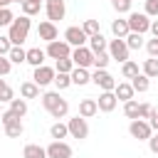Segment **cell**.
I'll return each mask as SVG.
<instances>
[{"label": "cell", "instance_id": "6da1fadb", "mask_svg": "<svg viewBox=\"0 0 158 158\" xmlns=\"http://www.w3.org/2000/svg\"><path fill=\"white\" fill-rule=\"evenodd\" d=\"M42 106L49 111V116L52 118H64L67 114H69V101L59 94V91H47V94H42Z\"/></svg>", "mask_w": 158, "mask_h": 158}, {"label": "cell", "instance_id": "7a4b0ae2", "mask_svg": "<svg viewBox=\"0 0 158 158\" xmlns=\"http://www.w3.org/2000/svg\"><path fill=\"white\" fill-rule=\"evenodd\" d=\"M30 27H32V20H30L27 15H20V17L12 20V25L7 27V37H10L12 47H22V42H25L27 35H30Z\"/></svg>", "mask_w": 158, "mask_h": 158}, {"label": "cell", "instance_id": "3957f363", "mask_svg": "<svg viewBox=\"0 0 158 158\" xmlns=\"http://www.w3.org/2000/svg\"><path fill=\"white\" fill-rule=\"evenodd\" d=\"M128 30L131 32H138V35H146L151 32V17L146 12H128Z\"/></svg>", "mask_w": 158, "mask_h": 158}, {"label": "cell", "instance_id": "277c9868", "mask_svg": "<svg viewBox=\"0 0 158 158\" xmlns=\"http://www.w3.org/2000/svg\"><path fill=\"white\" fill-rule=\"evenodd\" d=\"M109 54H111V59H116V62H128V54H131V49H128V44H126V40H118V37H114V40H109V49H106Z\"/></svg>", "mask_w": 158, "mask_h": 158}, {"label": "cell", "instance_id": "5b68a950", "mask_svg": "<svg viewBox=\"0 0 158 158\" xmlns=\"http://www.w3.org/2000/svg\"><path fill=\"white\" fill-rule=\"evenodd\" d=\"M67 126H69V136H72V138H77V141L89 138V123H86V118H81L79 114L72 116V118L67 121Z\"/></svg>", "mask_w": 158, "mask_h": 158}, {"label": "cell", "instance_id": "8992f818", "mask_svg": "<svg viewBox=\"0 0 158 158\" xmlns=\"http://www.w3.org/2000/svg\"><path fill=\"white\" fill-rule=\"evenodd\" d=\"M47 57H52L54 62L57 59H64V57H72V44L67 42V40H54V42H49L47 44Z\"/></svg>", "mask_w": 158, "mask_h": 158}, {"label": "cell", "instance_id": "52a82bcc", "mask_svg": "<svg viewBox=\"0 0 158 158\" xmlns=\"http://www.w3.org/2000/svg\"><path fill=\"white\" fill-rule=\"evenodd\" d=\"M128 133H131V138H136V141H148V138L153 136V128H151L148 121L136 118V121L128 123Z\"/></svg>", "mask_w": 158, "mask_h": 158}, {"label": "cell", "instance_id": "ba28073f", "mask_svg": "<svg viewBox=\"0 0 158 158\" xmlns=\"http://www.w3.org/2000/svg\"><path fill=\"white\" fill-rule=\"evenodd\" d=\"M72 62H74V67L89 69V67H94V52L89 47H74L72 49Z\"/></svg>", "mask_w": 158, "mask_h": 158}, {"label": "cell", "instance_id": "9c48e42d", "mask_svg": "<svg viewBox=\"0 0 158 158\" xmlns=\"http://www.w3.org/2000/svg\"><path fill=\"white\" fill-rule=\"evenodd\" d=\"M44 12H47L49 22H57V20H64L67 5H64V0H44Z\"/></svg>", "mask_w": 158, "mask_h": 158}, {"label": "cell", "instance_id": "30bf717a", "mask_svg": "<svg viewBox=\"0 0 158 158\" xmlns=\"http://www.w3.org/2000/svg\"><path fill=\"white\" fill-rule=\"evenodd\" d=\"M91 81H94L101 91H114V89H116V84H118V81H116L106 69H96V72L91 74Z\"/></svg>", "mask_w": 158, "mask_h": 158}, {"label": "cell", "instance_id": "8fae6325", "mask_svg": "<svg viewBox=\"0 0 158 158\" xmlns=\"http://www.w3.org/2000/svg\"><path fill=\"white\" fill-rule=\"evenodd\" d=\"M54 77H57V69H52V67L42 64V67H37V69H35L32 81H35L37 86H47V84H54Z\"/></svg>", "mask_w": 158, "mask_h": 158}, {"label": "cell", "instance_id": "7c38bea8", "mask_svg": "<svg viewBox=\"0 0 158 158\" xmlns=\"http://www.w3.org/2000/svg\"><path fill=\"white\" fill-rule=\"evenodd\" d=\"M64 40L72 47H86V42H89V37H86V32L81 27H67L64 30Z\"/></svg>", "mask_w": 158, "mask_h": 158}, {"label": "cell", "instance_id": "4fadbf2b", "mask_svg": "<svg viewBox=\"0 0 158 158\" xmlns=\"http://www.w3.org/2000/svg\"><path fill=\"white\" fill-rule=\"evenodd\" d=\"M47 158H72V146L64 141H52L47 146Z\"/></svg>", "mask_w": 158, "mask_h": 158}, {"label": "cell", "instance_id": "5bb4252c", "mask_svg": "<svg viewBox=\"0 0 158 158\" xmlns=\"http://www.w3.org/2000/svg\"><path fill=\"white\" fill-rule=\"evenodd\" d=\"M96 104H99V111L111 114V111L116 109L118 99H116V94H114V91H101V94H99V99H96Z\"/></svg>", "mask_w": 158, "mask_h": 158}, {"label": "cell", "instance_id": "9a60e30c", "mask_svg": "<svg viewBox=\"0 0 158 158\" xmlns=\"http://www.w3.org/2000/svg\"><path fill=\"white\" fill-rule=\"evenodd\" d=\"M37 35H40V40H44L47 44L49 42H54L57 40V25L54 22H49V20H44V22H40V27H37Z\"/></svg>", "mask_w": 158, "mask_h": 158}, {"label": "cell", "instance_id": "2e32d148", "mask_svg": "<svg viewBox=\"0 0 158 158\" xmlns=\"http://www.w3.org/2000/svg\"><path fill=\"white\" fill-rule=\"evenodd\" d=\"M96 114H99L96 99H81V101H79V116H81V118H91V116H96Z\"/></svg>", "mask_w": 158, "mask_h": 158}, {"label": "cell", "instance_id": "e0dca14e", "mask_svg": "<svg viewBox=\"0 0 158 158\" xmlns=\"http://www.w3.org/2000/svg\"><path fill=\"white\" fill-rule=\"evenodd\" d=\"M114 94H116V99H118V101H123V104H126V101H131V99H133V94H136V91H133L131 81H118V84H116V89H114Z\"/></svg>", "mask_w": 158, "mask_h": 158}, {"label": "cell", "instance_id": "ac0fdd59", "mask_svg": "<svg viewBox=\"0 0 158 158\" xmlns=\"http://www.w3.org/2000/svg\"><path fill=\"white\" fill-rule=\"evenodd\" d=\"M89 49L94 52V54H99V52H106L109 49V40L99 32V35H94V37H89Z\"/></svg>", "mask_w": 158, "mask_h": 158}, {"label": "cell", "instance_id": "d6986e66", "mask_svg": "<svg viewBox=\"0 0 158 158\" xmlns=\"http://www.w3.org/2000/svg\"><path fill=\"white\" fill-rule=\"evenodd\" d=\"M44 57H47V52H44V49H40V47H32V49H27V64H32L35 69L44 64Z\"/></svg>", "mask_w": 158, "mask_h": 158}, {"label": "cell", "instance_id": "ffe728a7", "mask_svg": "<svg viewBox=\"0 0 158 158\" xmlns=\"http://www.w3.org/2000/svg\"><path fill=\"white\" fill-rule=\"evenodd\" d=\"M111 32H114V37L126 40V37H128V32H131V30H128V20H121V17H118V20H114V22H111Z\"/></svg>", "mask_w": 158, "mask_h": 158}, {"label": "cell", "instance_id": "44dd1931", "mask_svg": "<svg viewBox=\"0 0 158 158\" xmlns=\"http://www.w3.org/2000/svg\"><path fill=\"white\" fill-rule=\"evenodd\" d=\"M20 96L27 101V99H37L40 96V86L35 84V81H22L20 84Z\"/></svg>", "mask_w": 158, "mask_h": 158}, {"label": "cell", "instance_id": "7402d4cb", "mask_svg": "<svg viewBox=\"0 0 158 158\" xmlns=\"http://www.w3.org/2000/svg\"><path fill=\"white\" fill-rule=\"evenodd\" d=\"M22 158H47V148L37 146V143H27L22 148Z\"/></svg>", "mask_w": 158, "mask_h": 158}, {"label": "cell", "instance_id": "603a6c76", "mask_svg": "<svg viewBox=\"0 0 158 158\" xmlns=\"http://www.w3.org/2000/svg\"><path fill=\"white\" fill-rule=\"evenodd\" d=\"M89 81H91V74H89V69L74 67V72H72V84H77V86H84V84H89Z\"/></svg>", "mask_w": 158, "mask_h": 158}, {"label": "cell", "instance_id": "cb8c5ba5", "mask_svg": "<svg viewBox=\"0 0 158 158\" xmlns=\"http://www.w3.org/2000/svg\"><path fill=\"white\" fill-rule=\"evenodd\" d=\"M49 136H52L54 141H62V138H67V136H69V126H67V123H62V121H54V123H52V128H49Z\"/></svg>", "mask_w": 158, "mask_h": 158}, {"label": "cell", "instance_id": "d4e9b609", "mask_svg": "<svg viewBox=\"0 0 158 158\" xmlns=\"http://www.w3.org/2000/svg\"><path fill=\"white\" fill-rule=\"evenodd\" d=\"M131 86H133V91L143 94V91H148V89H151V79H148L146 74H138V77H133V79H131Z\"/></svg>", "mask_w": 158, "mask_h": 158}, {"label": "cell", "instance_id": "484cf974", "mask_svg": "<svg viewBox=\"0 0 158 158\" xmlns=\"http://www.w3.org/2000/svg\"><path fill=\"white\" fill-rule=\"evenodd\" d=\"M141 74H146L148 79H156V77H158V59H156V57H148V59L143 62Z\"/></svg>", "mask_w": 158, "mask_h": 158}, {"label": "cell", "instance_id": "4316f807", "mask_svg": "<svg viewBox=\"0 0 158 158\" xmlns=\"http://www.w3.org/2000/svg\"><path fill=\"white\" fill-rule=\"evenodd\" d=\"M141 72H138V64L133 62V59H128V62H123L121 64V77L123 79H133V77H138Z\"/></svg>", "mask_w": 158, "mask_h": 158}, {"label": "cell", "instance_id": "83f0119b", "mask_svg": "<svg viewBox=\"0 0 158 158\" xmlns=\"http://www.w3.org/2000/svg\"><path fill=\"white\" fill-rule=\"evenodd\" d=\"M54 69H57V74H72V72H74V62H72V57L57 59V62H54Z\"/></svg>", "mask_w": 158, "mask_h": 158}, {"label": "cell", "instance_id": "f1b7e54d", "mask_svg": "<svg viewBox=\"0 0 158 158\" xmlns=\"http://www.w3.org/2000/svg\"><path fill=\"white\" fill-rule=\"evenodd\" d=\"M7 59H10L12 64H22V62H27V49H22V47H12L10 54H7Z\"/></svg>", "mask_w": 158, "mask_h": 158}, {"label": "cell", "instance_id": "f546056e", "mask_svg": "<svg viewBox=\"0 0 158 158\" xmlns=\"http://www.w3.org/2000/svg\"><path fill=\"white\" fill-rule=\"evenodd\" d=\"M10 111H12L15 116H20V118H22V116L27 114V101H25L22 96H20V99H12V101H10Z\"/></svg>", "mask_w": 158, "mask_h": 158}, {"label": "cell", "instance_id": "4dcf8cb0", "mask_svg": "<svg viewBox=\"0 0 158 158\" xmlns=\"http://www.w3.org/2000/svg\"><path fill=\"white\" fill-rule=\"evenodd\" d=\"M20 7H22V15H27V17H32V15H37V12H40V7H42V2H40V0H25V2L20 5Z\"/></svg>", "mask_w": 158, "mask_h": 158}, {"label": "cell", "instance_id": "1f68e13d", "mask_svg": "<svg viewBox=\"0 0 158 158\" xmlns=\"http://www.w3.org/2000/svg\"><path fill=\"white\" fill-rule=\"evenodd\" d=\"M138 106H141V104H138L136 99H131V101H126V104H123V114H126V118H131V121H136V118H138Z\"/></svg>", "mask_w": 158, "mask_h": 158}, {"label": "cell", "instance_id": "d6a6232c", "mask_svg": "<svg viewBox=\"0 0 158 158\" xmlns=\"http://www.w3.org/2000/svg\"><path fill=\"white\" fill-rule=\"evenodd\" d=\"M126 44H128V49H141V47H143V35H138V32H128Z\"/></svg>", "mask_w": 158, "mask_h": 158}, {"label": "cell", "instance_id": "836d02e7", "mask_svg": "<svg viewBox=\"0 0 158 158\" xmlns=\"http://www.w3.org/2000/svg\"><path fill=\"white\" fill-rule=\"evenodd\" d=\"M81 30L86 32V37H94V35H99V32H101V30H99V20H84Z\"/></svg>", "mask_w": 158, "mask_h": 158}, {"label": "cell", "instance_id": "e575fe53", "mask_svg": "<svg viewBox=\"0 0 158 158\" xmlns=\"http://www.w3.org/2000/svg\"><path fill=\"white\" fill-rule=\"evenodd\" d=\"M109 62H111V54H109V52H99V54H94V67H96V69H106Z\"/></svg>", "mask_w": 158, "mask_h": 158}, {"label": "cell", "instance_id": "d590c367", "mask_svg": "<svg viewBox=\"0 0 158 158\" xmlns=\"http://www.w3.org/2000/svg\"><path fill=\"white\" fill-rule=\"evenodd\" d=\"M0 121H2V126H5V128H7V126H15V123H22V118H20V116H15L10 109H7V111H2Z\"/></svg>", "mask_w": 158, "mask_h": 158}, {"label": "cell", "instance_id": "8d00e7d4", "mask_svg": "<svg viewBox=\"0 0 158 158\" xmlns=\"http://www.w3.org/2000/svg\"><path fill=\"white\" fill-rule=\"evenodd\" d=\"M12 99H15V91L7 86V81H5V79H0V101H7V104H10Z\"/></svg>", "mask_w": 158, "mask_h": 158}, {"label": "cell", "instance_id": "74e56055", "mask_svg": "<svg viewBox=\"0 0 158 158\" xmlns=\"http://www.w3.org/2000/svg\"><path fill=\"white\" fill-rule=\"evenodd\" d=\"M54 86H57V91L72 86V74H57V77H54Z\"/></svg>", "mask_w": 158, "mask_h": 158}, {"label": "cell", "instance_id": "f35d334b", "mask_svg": "<svg viewBox=\"0 0 158 158\" xmlns=\"http://www.w3.org/2000/svg\"><path fill=\"white\" fill-rule=\"evenodd\" d=\"M12 20H15L12 10H10V7H0V27H10Z\"/></svg>", "mask_w": 158, "mask_h": 158}, {"label": "cell", "instance_id": "ab89813d", "mask_svg": "<svg viewBox=\"0 0 158 158\" xmlns=\"http://www.w3.org/2000/svg\"><path fill=\"white\" fill-rule=\"evenodd\" d=\"M131 2H133V0H111L114 10H116L118 15H123V12H131Z\"/></svg>", "mask_w": 158, "mask_h": 158}, {"label": "cell", "instance_id": "60d3db41", "mask_svg": "<svg viewBox=\"0 0 158 158\" xmlns=\"http://www.w3.org/2000/svg\"><path fill=\"white\" fill-rule=\"evenodd\" d=\"M10 49H12L10 37H2V35H0V57H7V54H10Z\"/></svg>", "mask_w": 158, "mask_h": 158}, {"label": "cell", "instance_id": "b9f144b4", "mask_svg": "<svg viewBox=\"0 0 158 158\" xmlns=\"http://www.w3.org/2000/svg\"><path fill=\"white\" fill-rule=\"evenodd\" d=\"M146 52H148V57H156L158 59V37H153V40L146 42Z\"/></svg>", "mask_w": 158, "mask_h": 158}, {"label": "cell", "instance_id": "7bdbcfd3", "mask_svg": "<svg viewBox=\"0 0 158 158\" xmlns=\"http://www.w3.org/2000/svg\"><path fill=\"white\" fill-rule=\"evenodd\" d=\"M153 111H156V109H153L151 104H141V106H138V118H143V121H146V118H151V114H153Z\"/></svg>", "mask_w": 158, "mask_h": 158}, {"label": "cell", "instance_id": "ee69618b", "mask_svg": "<svg viewBox=\"0 0 158 158\" xmlns=\"http://www.w3.org/2000/svg\"><path fill=\"white\" fill-rule=\"evenodd\" d=\"M146 15L158 17V0H146Z\"/></svg>", "mask_w": 158, "mask_h": 158}, {"label": "cell", "instance_id": "f6af8a7d", "mask_svg": "<svg viewBox=\"0 0 158 158\" xmlns=\"http://www.w3.org/2000/svg\"><path fill=\"white\" fill-rule=\"evenodd\" d=\"M10 69H12V62H10L7 57H0V77H7Z\"/></svg>", "mask_w": 158, "mask_h": 158}, {"label": "cell", "instance_id": "bcb514c9", "mask_svg": "<svg viewBox=\"0 0 158 158\" xmlns=\"http://www.w3.org/2000/svg\"><path fill=\"white\" fill-rule=\"evenodd\" d=\"M148 148H151V153H158V133H153L148 138Z\"/></svg>", "mask_w": 158, "mask_h": 158}, {"label": "cell", "instance_id": "7dc6e473", "mask_svg": "<svg viewBox=\"0 0 158 158\" xmlns=\"http://www.w3.org/2000/svg\"><path fill=\"white\" fill-rule=\"evenodd\" d=\"M148 123H151V128H153V131H158V111H153V114H151Z\"/></svg>", "mask_w": 158, "mask_h": 158}, {"label": "cell", "instance_id": "c3c4849f", "mask_svg": "<svg viewBox=\"0 0 158 158\" xmlns=\"http://www.w3.org/2000/svg\"><path fill=\"white\" fill-rule=\"evenodd\" d=\"M151 32L153 37H158V20H151Z\"/></svg>", "mask_w": 158, "mask_h": 158}, {"label": "cell", "instance_id": "681fc988", "mask_svg": "<svg viewBox=\"0 0 158 158\" xmlns=\"http://www.w3.org/2000/svg\"><path fill=\"white\" fill-rule=\"evenodd\" d=\"M10 2H12V0H0V7H7Z\"/></svg>", "mask_w": 158, "mask_h": 158}, {"label": "cell", "instance_id": "f907efd6", "mask_svg": "<svg viewBox=\"0 0 158 158\" xmlns=\"http://www.w3.org/2000/svg\"><path fill=\"white\" fill-rule=\"evenodd\" d=\"M12 2H20V5H22V2H25V0H12Z\"/></svg>", "mask_w": 158, "mask_h": 158}, {"label": "cell", "instance_id": "816d5d0a", "mask_svg": "<svg viewBox=\"0 0 158 158\" xmlns=\"http://www.w3.org/2000/svg\"><path fill=\"white\" fill-rule=\"evenodd\" d=\"M0 104H2V101H0ZM0 116H2V109H0Z\"/></svg>", "mask_w": 158, "mask_h": 158}, {"label": "cell", "instance_id": "f5cc1de1", "mask_svg": "<svg viewBox=\"0 0 158 158\" xmlns=\"http://www.w3.org/2000/svg\"><path fill=\"white\" fill-rule=\"evenodd\" d=\"M40 2H42V0H40Z\"/></svg>", "mask_w": 158, "mask_h": 158}]
</instances>
